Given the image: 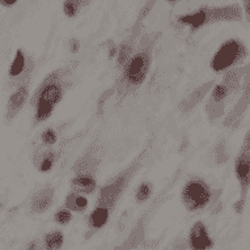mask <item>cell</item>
I'll use <instances>...</instances> for the list:
<instances>
[{
	"instance_id": "obj_18",
	"label": "cell",
	"mask_w": 250,
	"mask_h": 250,
	"mask_svg": "<svg viewBox=\"0 0 250 250\" xmlns=\"http://www.w3.org/2000/svg\"><path fill=\"white\" fill-rule=\"evenodd\" d=\"M41 140H42V143L45 144V146L51 147V146H54V144L57 143V140H58L57 131H55L54 128H46L45 131L42 132Z\"/></svg>"
},
{
	"instance_id": "obj_22",
	"label": "cell",
	"mask_w": 250,
	"mask_h": 250,
	"mask_svg": "<svg viewBox=\"0 0 250 250\" xmlns=\"http://www.w3.org/2000/svg\"><path fill=\"white\" fill-rule=\"evenodd\" d=\"M244 1V4H245V12L248 19L250 17V0H242Z\"/></svg>"
},
{
	"instance_id": "obj_10",
	"label": "cell",
	"mask_w": 250,
	"mask_h": 250,
	"mask_svg": "<svg viewBox=\"0 0 250 250\" xmlns=\"http://www.w3.org/2000/svg\"><path fill=\"white\" fill-rule=\"evenodd\" d=\"M72 188L79 193H93L96 189V178L88 172H80L78 176L74 177Z\"/></svg>"
},
{
	"instance_id": "obj_9",
	"label": "cell",
	"mask_w": 250,
	"mask_h": 250,
	"mask_svg": "<svg viewBox=\"0 0 250 250\" xmlns=\"http://www.w3.org/2000/svg\"><path fill=\"white\" fill-rule=\"evenodd\" d=\"M190 248L193 250H207L212 246V240L203 223H197L190 230Z\"/></svg>"
},
{
	"instance_id": "obj_6",
	"label": "cell",
	"mask_w": 250,
	"mask_h": 250,
	"mask_svg": "<svg viewBox=\"0 0 250 250\" xmlns=\"http://www.w3.org/2000/svg\"><path fill=\"white\" fill-rule=\"evenodd\" d=\"M234 173L237 177L240 186L244 191L249 189L250 184V136L246 134L244 144L234 164Z\"/></svg>"
},
{
	"instance_id": "obj_8",
	"label": "cell",
	"mask_w": 250,
	"mask_h": 250,
	"mask_svg": "<svg viewBox=\"0 0 250 250\" xmlns=\"http://www.w3.org/2000/svg\"><path fill=\"white\" fill-rule=\"evenodd\" d=\"M29 99V85L28 83H24L19 85L12 95L9 96L8 103H7V119L11 121L16 117L19 111L24 107Z\"/></svg>"
},
{
	"instance_id": "obj_11",
	"label": "cell",
	"mask_w": 250,
	"mask_h": 250,
	"mask_svg": "<svg viewBox=\"0 0 250 250\" xmlns=\"http://www.w3.org/2000/svg\"><path fill=\"white\" fill-rule=\"evenodd\" d=\"M53 197H54L53 189L47 188V189L42 190L41 193H38L37 195L34 197L33 201H32V211L37 213L45 212L46 209L49 208L50 206H51Z\"/></svg>"
},
{
	"instance_id": "obj_15",
	"label": "cell",
	"mask_w": 250,
	"mask_h": 250,
	"mask_svg": "<svg viewBox=\"0 0 250 250\" xmlns=\"http://www.w3.org/2000/svg\"><path fill=\"white\" fill-rule=\"evenodd\" d=\"M63 234L61 232H53L45 237L46 250H59L63 245Z\"/></svg>"
},
{
	"instance_id": "obj_12",
	"label": "cell",
	"mask_w": 250,
	"mask_h": 250,
	"mask_svg": "<svg viewBox=\"0 0 250 250\" xmlns=\"http://www.w3.org/2000/svg\"><path fill=\"white\" fill-rule=\"evenodd\" d=\"M107 219H109V209L104 208V207H97L90 215L89 224L92 228L97 229L106 224Z\"/></svg>"
},
{
	"instance_id": "obj_2",
	"label": "cell",
	"mask_w": 250,
	"mask_h": 250,
	"mask_svg": "<svg viewBox=\"0 0 250 250\" xmlns=\"http://www.w3.org/2000/svg\"><path fill=\"white\" fill-rule=\"evenodd\" d=\"M241 19V11L237 5H226V7H216V8H202L197 12L188 13L180 17V22L188 25L193 30L205 26L209 22L216 21H233Z\"/></svg>"
},
{
	"instance_id": "obj_7",
	"label": "cell",
	"mask_w": 250,
	"mask_h": 250,
	"mask_svg": "<svg viewBox=\"0 0 250 250\" xmlns=\"http://www.w3.org/2000/svg\"><path fill=\"white\" fill-rule=\"evenodd\" d=\"M33 68V62L30 61L21 49H19L15 54L12 63L9 66L8 75L13 80H19L21 84H24V76H29L30 71Z\"/></svg>"
},
{
	"instance_id": "obj_13",
	"label": "cell",
	"mask_w": 250,
	"mask_h": 250,
	"mask_svg": "<svg viewBox=\"0 0 250 250\" xmlns=\"http://www.w3.org/2000/svg\"><path fill=\"white\" fill-rule=\"evenodd\" d=\"M55 161H57V155L54 152H45L36 164H37V169L40 172L47 173L53 169Z\"/></svg>"
},
{
	"instance_id": "obj_5",
	"label": "cell",
	"mask_w": 250,
	"mask_h": 250,
	"mask_svg": "<svg viewBox=\"0 0 250 250\" xmlns=\"http://www.w3.org/2000/svg\"><path fill=\"white\" fill-rule=\"evenodd\" d=\"M212 193L203 180H190L182 190V202L189 211L203 209L211 201Z\"/></svg>"
},
{
	"instance_id": "obj_16",
	"label": "cell",
	"mask_w": 250,
	"mask_h": 250,
	"mask_svg": "<svg viewBox=\"0 0 250 250\" xmlns=\"http://www.w3.org/2000/svg\"><path fill=\"white\" fill-rule=\"evenodd\" d=\"M152 191H153V188H152L151 182H143V184H140L135 194L136 201L139 202V203H143V202H146L148 198L151 197Z\"/></svg>"
},
{
	"instance_id": "obj_21",
	"label": "cell",
	"mask_w": 250,
	"mask_h": 250,
	"mask_svg": "<svg viewBox=\"0 0 250 250\" xmlns=\"http://www.w3.org/2000/svg\"><path fill=\"white\" fill-rule=\"evenodd\" d=\"M17 3V0H0V4L5 7V8H9V7H12Z\"/></svg>"
},
{
	"instance_id": "obj_1",
	"label": "cell",
	"mask_w": 250,
	"mask_h": 250,
	"mask_svg": "<svg viewBox=\"0 0 250 250\" xmlns=\"http://www.w3.org/2000/svg\"><path fill=\"white\" fill-rule=\"evenodd\" d=\"M63 95H64V85H63L62 75L59 72H53L42 83L34 99L32 100V104L34 105L36 122L41 123L49 119L50 115L53 114L54 109L63 99Z\"/></svg>"
},
{
	"instance_id": "obj_3",
	"label": "cell",
	"mask_w": 250,
	"mask_h": 250,
	"mask_svg": "<svg viewBox=\"0 0 250 250\" xmlns=\"http://www.w3.org/2000/svg\"><path fill=\"white\" fill-rule=\"evenodd\" d=\"M248 55L244 42L240 40H228L220 45L211 59V70L216 74L232 70L245 61Z\"/></svg>"
},
{
	"instance_id": "obj_24",
	"label": "cell",
	"mask_w": 250,
	"mask_h": 250,
	"mask_svg": "<svg viewBox=\"0 0 250 250\" xmlns=\"http://www.w3.org/2000/svg\"><path fill=\"white\" fill-rule=\"evenodd\" d=\"M168 1H172V3H174V1H180V0H168Z\"/></svg>"
},
{
	"instance_id": "obj_23",
	"label": "cell",
	"mask_w": 250,
	"mask_h": 250,
	"mask_svg": "<svg viewBox=\"0 0 250 250\" xmlns=\"http://www.w3.org/2000/svg\"><path fill=\"white\" fill-rule=\"evenodd\" d=\"M28 250H41L40 248H38V242L37 241H33L30 245H29Z\"/></svg>"
},
{
	"instance_id": "obj_4",
	"label": "cell",
	"mask_w": 250,
	"mask_h": 250,
	"mask_svg": "<svg viewBox=\"0 0 250 250\" xmlns=\"http://www.w3.org/2000/svg\"><path fill=\"white\" fill-rule=\"evenodd\" d=\"M123 83L127 86H139L146 80L151 66V50L142 49L125 62Z\"/></svg>"
},
{
	"instance_id": "obj_17",
	"label": "cell",
	"mask_w": 250,
	"mask_h": 250,
	"mask_svg": "<svg viewBox=\"0 0 250 250\" xmlns=\"http://www.w3.org/2000/svg\"><path fill=\"white\" fill-rule=\"evenodd\" d=\"M80 7L82 5L79 4L76 0H64V3H63V12H64L67 17L72 19V17L78 16Z\"/></svg>"
},
{
	"instance_id": "obj_14",
	"label": "cell",
	"mask_w": 250,
	"mask_h": 250,
	"mask_svg": "<svg viewBox=\"0 0 250 250\" xmlns=\"http://www.w3.org/2000/svg\"><path fill=\"white\" fill-rule=\"evenodd\" d=\"M67 207L75 211H84L88 207V199L78 193H72L67 198Z\"/></svg>"
},
{
	"instance_id": "obj_20",
	"label": "cell",
	"mask_w": 250,
	"mask_h": 250,
	"mask_svg": "<svg viewBox=\"0 0 250 250\" xmlns=\"http://www.w3.org/2000/svg\"><path fill=\"white\" fill-rule=\"evenodd\" d=\"M68 47H70L71 53H79V50H80V42L78 40H71L70 43H68Z\"/></svg>"
},
{
	"instance_id": "obj_19",
	"label": "cell",
	"mask_w": 250,
	"mask_h": 250,
	"mask_svg": "<svg viewBox=\"0 0 250 250\" xmlns=\"http://www.w3.org/2000/svg\"><path fill=\"white\" fill-rule=\"evenodd\" d=\"M55 220H57L58 224H68L71 220V212L68 211V208H62L59 209L57 213H55Z\"/></svg>"
}]
</instances>
